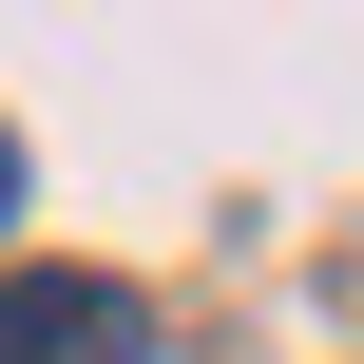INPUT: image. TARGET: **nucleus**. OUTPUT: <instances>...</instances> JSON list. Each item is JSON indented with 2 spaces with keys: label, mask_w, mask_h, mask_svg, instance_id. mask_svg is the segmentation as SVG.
I'll list each match as a JSON object with an SVG mask.
<instances>
[{
  "label": "nucleus",
  "mask_w": 364,
  "mask_h": 364,
  "mask_svg": "<svg viewBox=\"0 0 364 364\" xmlns=\"http://www.w3.org/2000/svg\"><path fill=\"white\" fill-rule=\"evenodd\" d=\"M0 364H154V307L115 269H0Z\"/></svg>",
  "instance_id": "f257e3e1"
},
{
  "label": "nucleus",
  "mask_w": 364,
  "mask_h": 364,
  "mask_svg": "<svg viewBox=\"0 0 364 364\" xmlns=\"http://www.w3.org/2000/svg\"><path fill=\"white\" fill-rule=\"evenodd\" d=\"M0 211H19V134H0Z\"/></svg>",
  "instance_id": "f03ea898"
}]
</instances>
